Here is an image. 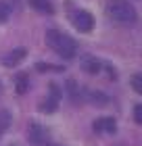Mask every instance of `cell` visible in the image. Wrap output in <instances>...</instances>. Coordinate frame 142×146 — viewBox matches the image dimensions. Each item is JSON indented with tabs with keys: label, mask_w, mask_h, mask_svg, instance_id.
I'll use <instances>...</instances> for the list:
<instances>
[{
	"label": "cell",
	"mask_w": 142,
	"mask_h": 146,
	"mask_svg": "<svg viewBox=\"0 0 142 146\" xmlns=\"http://www.w3.org/2000/svg\"><path fill=\"white\" fill-rule=\"evenodd\" d=\"M46 42H48V46L55 52H59L63 58H73L77 54V44L75 40L69 38L67 34H61V31L57 29H50L48 34H46Z\"/></svg>",
	"instance_id": "1"
},
{
	"label": "cell",
	"mask_w": 142,
	"mask_h": 146,
	"mask_svg": "<svg viewBox=\"0 0 142 146\" xmlns=\"http://www.w3.org/2000/svg\"><path fill=\"white\" fill-rule=\"evenodd\" d=\"M107 13L119 23H132L136 21V11L127 0H109L107 2Z\"/></svg>",
	"instance_id": "2"
},
{
	"label": "cell",
	"mask_w": 142,
	"mask_h": 146,
	"mask_svg": "<svg viewBox=\"0 0 142 146\" xmlns=\"http://www.w3.org/2000/svg\"><path fill=\"white\" fill-rule=\"evenodd\" d=\"M73 25H75L79 31H92V27H94V17L88 11H77L75 15H73Z\"/></svg>",
	"instance_id": "3"
},
{
	"label": "cell",
	"mask_w": 142,
	"mask_h": 146,
	"mask_svg": "<svg viewBox=\"0 0 142 146\" xmlns=\"http://www.w3.org/2000/svg\"><path fill=\"white\" fill-rule=\"evenodd\" d=\"M59 100H61V90H59V86H57V84H50V96L46 98L44 104H40V109L46 111V113H50V111L57 109Z\"/></svg>",
	"instance_id": "4"
},
{
	"label": "cell",
	"mask_w": 142,
	"mask_h": 146,
	"mask_svg": "<svg viewBox=\"0 0 142 146\" xmlns=\"http://www.w3.org/2000/svg\"><path fill=\"white\" fill-rule=\"evenodd\" d=\"M94 129L100 131V134H115V131H117V123H115V119H111V117H103V119H98V121H94Z\"/></svg>",
	"instance_id": "5"
},
{
	"label": "cell",
	"mask_w": 142,
	"mask_h": 146,
	"mask_svg": "<svg viewBox=\"0 0 142 146\" xmlns=\"http://www.w3.org/2000/svg\"><path fill=\"white\" fill-rule=\"evenodd\" d=\"M25 54H27V50H25V48H15V50L11 52V54H6V56L2 58L4 67H15V65H17L19 61H21V58H23Z\"/></svg>",
	"instance_id": "6"
},
{
	"label": "cell",
	"mask_w": 142,
	"mask_h": 146,
	"mask_svg": "<svg viewBox=\"0 0 142 146\" xmlns=\"http://www.w3.org/2000/svg\"><path fill=\"white\" fill-rule=\"evenodd\" d=\"M82 69H84L86 73H98V71H100L98 58H94V56H90V54L82 56Z\"/></svg>",
	"instance_id": "7"
},
{
	"label": "cell",
	"mask_w": 142,
	"mask_h": 146,
	"mask_svg": "<svg viewBox=\"0 0 142 146\" xmlns=\"http://www.w3.org/2000/svg\"><path fill=\"white\" fill-rule=\"evenodd\" d=\"M31 142L33 144H38V146H42L44 144V140H46V129L42 127V125H38V123H33L31 125Z\"/></svg>",
	"instance_id": "8"
},
{
	"label": "cell",
	"mask_w": 142,
	"mask_h": 146,
	"mask_svg": "<svg viewBox=\"0 0 142 146\" xmlns=\"http://www.w3.org/2000/svg\"><path fill=\"white\" fill-rule=\"evenodd\" d=\"M27 88H29L27 75H25V73H19V75H17V92H19V94H25Z\"/></svg>",
	"instance_id": "9"
},
{
	"label": "cell",
	"mask_w": 142,
	"mask_h": 146,
	"mask_svg": "<svg viewBox=\"0 0 142 146\" xmlns=\"http://www.w3.org/2000/svg\"><path fill=\"white\" fill-rule=\"evenodd\" d=\"M29 4L33 6V9L42 11V13H52V6H50L48 0H29Z\"/></svg>",
	"instance_id": "10"
},
{
	"label": "cell",
	"mask_w": 142,
	"mask_h": 146,
	"mask_svg": "<svg viewBox=\"0 0 142 146\" xmlns=\"http://www.w3.org/2000/svg\"><path fill=\"white\" fill-rule=\"evenodd\" d=\"M9 123H11V113L2 109V111H0V134L9 127Z\"/></svg>",
	"instance_id": "11"
},
{
	"label": "cell",
	"mask_w": 142,
	"mask_h": 146,
	"mask_svg": "<svg viewBox=\"0 0 142 146\" xmlns=\"http://www.w3.org/2000/svg\"><path fill=\"white\" fill-rule=\"evenodd\" d=\"M36 69L38 71H63V67H57V65H48V63H38L36 65Z\"/></svg>",
	"instance_id": "12"
},
{
	"label": "cell",
	"mask_w": 142,
	"mask_h": 146,
	"mask_svg": "<svg viewBox=\"0 0 142 146\" xmlns=\"http://www.w3.org/2000/svg\"><path fill=\"white\" fill-rule=\"evenodd\" d=\"M132 86H134V90L140 94V92H142V77H140V75H134V77H132Z\"/></svg>",
	"instance_id": "13"
},
{
	"label": "cell",
	"mask_w": 142,
	"mask_h": 146,
	"mask_svg": "<svg viewBox=\"0 0 142 146\" xmlns=\"http://www.w3.org/2000/svg\"><path fill=\"white\" fill-rule=\"evenodd\" d=\"M6 17H9V6H6L4 2H0V23H4Z\"/></svg>",
	"instance_id": "14"
},
{
	"label": "cell",
	"mask_w": 142,
	"mask_h": 146,
	"mask_svg": "<svg viewBox=\"0 0 142 146\" xmlns=\"http://www.w3.org/2000/svg\"><path fill=\"white\" fill-rule=\"evenodd\" d=\"M134 119H136L138 123H142V107L136 104V109H134Z\"/></svg>",
	"instance_id": "15"
},
{
	"label": "cell",
	"mask_w": 142,
	"mask_h": 146,
	"mask_svg": "<svg viewBox=\"0 0 142 146\" xmlns=\"http://www.w3.org/2000/svg\"><path fill=\"white\" fill-rule=\"evenodd\" d=\"M50 146H52V144H50Z\"/></svg>",
	"instance_id": "16"
}]
</instances>
